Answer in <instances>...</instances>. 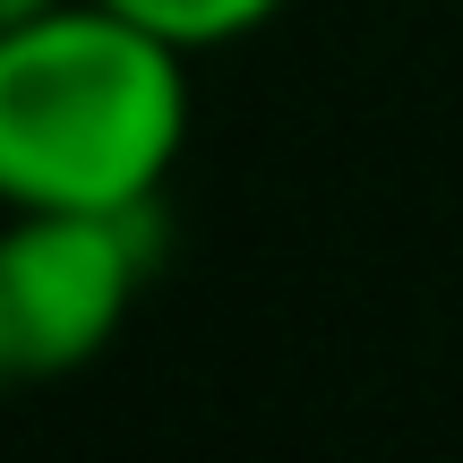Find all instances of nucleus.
<instances>
[{
  "mask_svg": "<svg viewBox=\"0 0 463 463\" xmlns=\"http://www.w3.org/2000/svg\"><path fill=\"white\" fill-rule=\"evenodd\" d=\"M103 9L137 17V26H155L164 43H181V52H215V43L258 34L283 0H103Z\"/></svg>",
  "mask_w": 463,
  "mask_h": 463,
  "instance_id": "7ed1b4c3",
  "label": "nucleus"
},
{
  "mask_svg": "<svg viewBox=\"0 0 463 463\" xmlns=\"http://www.w3.org/2000/svg\"><path fill=\"white\" fill-rule=\"evenodd\" d=\"M17 378V352H9V317H0V386Z\"/></svg>",
  "mask_w": 463,
  "mask_h": 463,
  "instance_id": "39448f33",
  "label": "nucleus"
},
{
  "mask_svg": "<svg viewBox=\"0 0 463 463\" xmlns=\"http://www.w3.org/2000/svg\"><path fill=\"white\" fill-rule=\"evenodd\" d=\"M34 9H52V0H0V26H17V17H34Z\"/></svg>",
  "mask_w": 463,
  "mask_h": 463,
  "instance_id": "20e7f679",
  "label": "nucleus"
},
{
  "mask_svg": "<svg viewBox=\"0 0 463 463\" xmlns=\"http://www.w3.org/2000/svg\"><path fill=\"white\" fill-rule=\"evenodd\" d=\"M164 258L155 206H17L0 223V317L17 378H69L103 361Z\"/></svg>",
  "mask_w": 463,
  "mask_h": 463,
  "instance_id": "f03ea898",
  "label": "nucleus"
},
{
  "mask_svg": "<svg viewBox=\"0 0 463 463\" xmlns=\"http://www.w3.org/2000/svg\"><path fill=\"white\" fill-rule=\"evenodd\" d=\"M189 146V52L103 0L0 26V206H155Z\"/></svg>",
  "mask_w": 463,
  "mask_h": 463,
  "instance_id": "f257e3e1",
  "label": "nucleus"
}]
</instances>
